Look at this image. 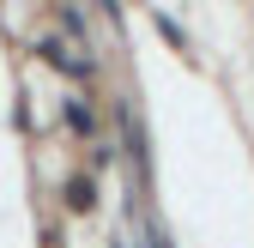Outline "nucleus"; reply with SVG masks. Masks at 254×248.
Masks as SVG:
<instances>
[{"instance_id":"nucleus-1","label":"nucleus","mask_w":254,"mask_h":248,"mask_svg":"<svg viewBox=\"0 0 254 248\" xmlns=\"http://www.w3.org/2000/svg\"><path fill=\"white\" fill-rule=\"evenodd\" d=\"M37 49H43V55L55 61V67H61V73H91V55H79V49H67V43H61V37H43Z\"/></svg>"},{"instance_id":"nucleus-2","label":"nucleus","mask_w":254,"mask_h":248,"mask_svg":"<svg viewBox=\"0 0 254 248\" xmlns=\"http://www.w3.org/2000/svg\"><path fill=\"white\" fill-rule=\"evenodd\" d=\"M151 24H157V37H164L170 49H182V55H188V30H182V24H176L170 12H151Z\"/></svg>"},{"instance_id":"nucleus-3","label":"nucleus","mask_w":254,"mask_h":248,"mask_svg":"<svg viewBox=\"0 0 254 248\" xmlns=\"http://www.w3.org/2000/svg\"><path fill=\"white\" fill-rule=\"evenodd\" d=\"M67 206H73V212H91V206H97V188H91V176L67 182Z\"/></svg>"},{"instance_id":"nucleus-4","label":"nucleus","mask_w":254,"mask_h":248,"mask_svg":"<svg viewBox=\"0 0 254 248\" xmlns=\"http://www.w3.org/2000/svg\"><path fill=\"white\" fill-rule=\"evenodd\" d=\"M67 127H73V133H91V127H97V115H91V103H85V97H73V103H67Z\"/></svg>"},{"instance_id":"nucleus-5","label":"nucleus","mask_w":254,"mask_h":248,"mask_svg":"<svg viewBox=\"0 0 254 248\" xmlns=\"http://www.w3.org/2000/svg\"><path fill=\"white\" fill-rule=\"evenodd\" d=\"M61 30H73V37H85V12H79V6H61Z\"/></svg>"},{"instance_id":"nucleus-6","label":"nucleus","mask_w":254,"mask_h":248,"mask_svg":"<svg viewBox=\"0 0 254 248\" xmlns=\"http://www.w3.org/2000/svg\"><path fill=\"white\" fill-rule=\"evenodd\" d=\"M145 248H170V236H164V224H151V230H145Z\"/></svg>"}]
</instances>
